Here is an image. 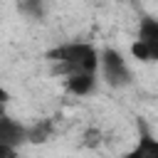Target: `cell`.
Listing matches in <instances>:
<instances>
[{"label": "cell", "instance_id": "11", "mask_svg": "<svg viewBox=\"0 0 158 158\" xmlns=\"http://www.w3.org/2000/svg\"><path fill=\"white\" fill-rule=\"evenodd\" d=\"M0 158H20V156H17V148L0 143Z\"/></svg>", "mask_w": 158, "mask_h": 158}, {"label": "cell", "instance_id": "1", "mask_svg": "<svg viewBox=\"0 0 158 158\" xmlns=\"http://www.w3.org/2000/svg\"><path fill=\"white\" fill-rule=\"evenodd\" d=\"M47 59L54 64V72L69 74H94L99 67V52L86 42H69L59 44L47 52Z\"/></svg>", "mask_w": 158, "mask_h": 158}, {"label": "cell", "instance_id": "6", "mask_svg": "<svg viewBox=\"0 0 158 158\" xmlns=\"http://www.w3.org/2000/svg\"><path fill=\"white\" fill-rule=\"evenodd\" d=\"M54 133V121L52 118H40L35 126L27 128V141L30 143H44Z\"/></svg>", "mask_w": 158, "mask_h": 158}, {"label": "cell", "instance_id": "4", "mask_svg": "<svg viewBox=\"0 0 158 158\" xmlns=\"http://www.w3.org/2000/svg\"><path fill=\"white\" fill-rule=\"evenodd\" d=\"M96 86V77L94 74H69L67 77V91L77 94V96H86L91 94Z\"/></svg>", "mask_w": 158, "mask_h": 158}, {"label": "cell", "instance_id": "5", "mask_svg": "<svg viewBox=\"0 0 158 158\" xmlns=\"http://www.w3.org/2000/svg\"><path fill=\"white\" fill-rule=\"evenodd\" d=\"M126 158H158V141L151 133H141L136 148L128 151Z\"/></svg>", "mask_w": 158, "mask_h": 158}, {"label": "cell", "instance_id": "10", "mask_svg": "<svg viewBox=\"0 0 158 158\" xmlns=\"http://www.w3.org/2000/svg\"><path fill=\"white\" fill-rule=\"evenodd\" d=\"M101 143V133L96 131V128H91V131H86L84 133V146H89V148H96Z\"/></svg>", "mask_w": 158, "mask_h": 158}, {"label": "cell", "instance_id": "12", "mask_svg": "<svg viewBox=\"0 0 158 158\" xmlns=\"http://www.w3.org/2000/svg\"><path fill=\"white\" fill-rule=\"evenodd\" d=\"M7 99H10L7 89H5V86H0V106H2V104H7Z\"/></svg>", "mask_w": 158, "mask_h": 158}, {"label": "cell", "instance_id": "9", "mask_svg": "<svg viewBox=\"0 0 158 158\" xmlns=\"http://www.w3.org/2000/svg\"><path fill=\"white\" fill-rule=\"evenodd\" d=\"M20 10H22L25 15L40 20V17L44 15V2H42V0H22V2H20Z\"/></svg>", "mask_w": 158, "mask_h": 158}, {"label": "cell", "instance_id": "8", "mask_svg": "<svg viewBox=\"0 0 158 158\" xmlns=\"http://www.w3.org/2000/svg\"><path fill=\"white\" fill-rule=\"evenodd\" d=\"M131 54H133L136 59H141V62H153V59L158 57V52H156L153 47H148L146 42H141V40H136V42L131 44Z\"/></svg>", "mask_w": 158, "mask_h": 158}, {"label": "cell", "instance_id": "2", "mask_svg": "<svg viewBox=\"0 0 158 158\" xmlns=\"http://www.w3.org/2000/svg\"><path fill=\"white\" fill-rule=\"evenodd\" d=\"M99 67H101L106 84H111V86H128L131 84V69H128V64L118 49H114V47L101 49Z\"/></svg>", "mask_w": 158, "mask_h": 158}, {"label": "cell", "instance_id": "7", "mask_svg": "<svg viewBox=\"0 0 158 158\" xmlns=\"http://www.w3.org/2000/svg\"><path fill=\"white\" fill-rule=\"evenodd\" d=\"M138 40L146 42L148 47H153L158 52V22L153 17H143L138 25Z\"/></svg>", "mask_w": 158, "mask_h": 158}, {"label": "cell", "instance_id": "3", "mask_svg": "<svg viewBox=\"0 0 158 158\" xmlns=\"http://www.w3.org/2000/svg\"><path fill=\"white\" fill-rule=\"evenodd\" d=\"M0 143L12 146V148L27 143V128L10 116H0Z\"/></svg>", "mask_w": 158, "mask_h": 158}]
</instances>
